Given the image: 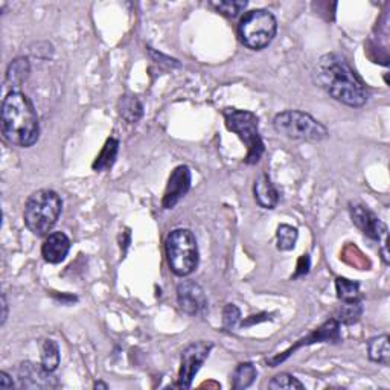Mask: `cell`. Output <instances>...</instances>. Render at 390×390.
I'll use <instances>...</instances> for the list:
<instances>
[{
	"label": "cell",
	"mask_w": 390,
	"mask_h": 390,
	"mask_svg": "<svg viewBox=\"0 0 390 390\" xmlns=\"http://www.w3.org/2000/svg\"><path fill=\"white\" fill-rule=\"evenodd\" d=\"M316 79L328 95L349 107H363L369 100L365 83L354 72L347 58L335 52L318 60Z\"/></svg>",
	"instance_id": "6da1fadb"
},
{
	"label": "cell",
	"mask_w": 390,
	"mask_h": 390,
	"mask_svg": "<svg viewBox=\"0 0 390 390\" xmlns=\"http://www.w3.org/2000/svg\"><path fill=\"white\" fill-rule=\"evenodd\" d=\"M2 135L8 144L29 148L40 137L39 114L34 104L20 90L10 92L2 104Z\"/></svg>",
	"instance_id": "7a4b0ae2"
},
{
	"label": "cell",
	"mask_w": 390,
	"mask_h": 390,
	"mask_svg": "<svg viewBox=\"0 0 390 390\" xmlns=\"http://www.w3.org/2000/svg\"><path fill=\"white\" fill-rule=\"evenodd\" d=\"M63 201L52 189H39L32 192L25 203L23 221L35 236H48L61 215Z\"/></svg>",
	"instance_id": "3957f363"
},
{
	"label": "cell",
	"mask_w": 390,
	"mask_h": 390,
	"mask_svg": "<svg viewBox=\"0 0 390 390\" xmlns=\"http://www.w3.org/2000/svg\"><path fill=\"white\" fill-rule=\"evenodd\" d=\"M166 261L177 276H189L199 265L197 239L189 229H175L165 241Z\"/></svg>",
	"instance_id": "277c9868"
},
{
	"label": "cell",
	"mask_w": 390,
	"mask_h": 390,
	"mask_svg": "<svg viewBox=\"0 0 390 390\" xmlns=\"http://www.w3.org/2000/svg\"><path fill=\"white\" fill-rule=\"evenodd\" d=\"M223 116L226 126L230 131H234L247 147L246 163L255 165L261 161L264 154V142L260 135V119L255 113L249 110L224 109Z\"/></svg>",
	"instance_id": "5b68a950"
},
{
	"label": "cell",
	"mask_w": 390,
	"mask_h": 390,
	"mask_svg": "<svg viewBox=\"0 0 390 390\" xmlns=\"http://www.w3.org/2000/svg\"><path fill=\"white\" fill-rule=\"evenodd\" d=\"M273 127L279 135L292 140L322 142L330 136L328 128L321 121L300 110H285L278 113L273 119Z\"/></svg>",
	"instance_id": "8992f818"
},
{
	"label": "cell",
	"mask_w": 390,
	"mask_h": 390,
	"mask_svg": "<svg viewBox=\"0 0 390 390\" xmlns=\"http://www.w3.org/2000/svg\"><path fill=\"white\" fill-rule=\"evenodd\" d=\"M278 22L267 10H253L243 15L238 25L239 39L252 51H261L267 48L276 37Z\"/></svg>",
	"instance_id": "52a82bcc"
},
{
	"label": "cell",
	"mask_w": 390,
	"mask_h": 390,
	"mask_svg": "<svg viewBox=\"0 0 390 390\" xmlns=\"http://www.w3.org/2000/svg\"><path fill=\"white\" fill-rule=\"evenodd\" d=\"M349 214L352 218V223L356 224L363 234L369 236L370 239H375V241L383 246L381 252H383V258L386 264H389L387 226L368 206L360 205V203H351Z\"/></svg>",
	"instance_id": "ba28073f"
},
{
	"label": "cell",
	"mask_w": 390,
	"mask_h": 390,
	"mask_svg": "<svg viewBox=\"0 0 390 390\" xmlns=\"http://www.w3.org/2000/svg\"><path fill=\"white\" fill-rule=\"evenodd\" d=\"M214 348L212 342H194L188 348L182 352V365L179 372V387L182 389H189L192 381L197 375V372L203 366V363L206 361L209 354Z\"/></svg>",
	"instance_id": "9c48e42d"
},
{
	"label": "cell",
	"mask_w": 390,
	"mask_h": 390,
	"mask_svg": "<svg viewBox=\"0 0 390 390\" xmlns=\"http://www.w3.org/2000/svg\"><path fill=\"white\" fill-rule=\"evenodd\" d=\"M15 387L19 389H55L58 379L54 372L44 369L41 363L23 361L15 368Z\"/></svg>",
	"instance_id": "30bf717a"
},
{
	"label": "cell",
	"mask_w": 390,
	"mask_h": 390,
	"mask_svg": "<svg viewBox=\"0 0 390 390\" xmlns=\"http://www.w3.org/2000/svg\"><path fill=\"white\" fill-rule=\"evenodd\" d=\"M177 304L184 314L201 317L208 313V297L199 283L183 281L177 285Z\"/></svg>",
	"instance_id": "8fae6325"
},
{
	"label": "cell",
	"mask_w": 390,
	"mask_h": 390,
	"mask_svg": "<svg viewBox=\"0 0 390 390\" xmlns=\"http://www.w3.org/2000/svg\"><path fill=\"white\" fill-rule=\"evenodd\" d=\"M340 340V323L335 321V318H330V321L325 322L321 328L309 334L305 339L299 340V343H296L295 347H291L290 349H287L285 352H282L281 356L273 357L269 360V363L271 365V368H276L279 363L285 361L292 352H295L297 348L304 347V344H313V343H322V342H339Z\"/></svg>",
	"instance_id": "7c38bea8"
},
{
	"label": "cell",
	"mask_w": 390,
	"mask_h": 390,
	"mask_svg": "<svg viewBox=\"0 0 390 390\" xmlns=\"http://www.w3.org/2000/svg\"><path fill=\"white\" fill-rule=\"evenodd\" d=\"M191 170L189 166L180 165L177 166L175 170L171 173L170 180H168L166 189L163 194L162 206L165 209H173L175 208L177 203H179L188 191L191 189Z\"/></svg>",
	"instance_id": "4fadbf2b"
},
{
	"label": "cell",
	"mask_w": 390,
	"mask_h": 390,
	"mask_svg": "<svg viewBox=\"0 0 390 390\" xmlns=\"http://www.w3.org/2000/svg\"><path fill=\"white\" fill-rule=\"evenodd\" d=\"M70 250V239L65 232H52L41 246V256L49 264H60Z\"/></svg>",
	"instance_id": "5bb4252c"
},
{
	"label": "cell",
	"mask_w": 390,
	"mask_h": 390,
	"mask_svg": "<svg viewBox=\"0 0 390 390\" xmlns=\"http://www.w3.org/2000/svg\"><path fill=\"white\" fill-rule=\"evenodd\" d=\"M255 200L262 209H274L279 203V191L273 184L270 177L267 174H261L253 184Z\"/></svg>",
	"instance_id": "9a60e30c"
},
{
	"label": "cell",
	"mask_w": 390,
	"mask_h": 390,
	"mask_svg": "<svg viewBox=\"0 0 390 390\" xmlns=\"http://www.w3.org/2000/svg\"><path fill=\"white\" fill-rule=\"evenodd\" d=\"M31 72V65L29 60L26 57H19L13 60L10 66L6 69V76H5V84L8 87L13 88V92H15V88H19L26 79H28Z\"/></svg>",
	"instance_id": "2e32d148"
},
{
	"label": "cell",
	"mask_w": 390,
	"mask_h": 390,
	"mask_svg": "<svg viewBox=\"0 0 390 390\" xmlns=\"http://www.w3.org/2000/svg\"><path fill=\"white\" fill-rule=\"evenodd\" d=\"M119 153V140L110 137L105 142V145L102 148V152L100 153V156L96 157V161L93 162L92 168L93 171L96 173H102V171H107L116 162V157Z\"/></svg>",
	"instance_id": "e0dca14e"
},
{
	"label": "cell",
	"mask_w": 390,
	"mask_h": 390,
	"mask_svg": "<svg viewBox=\"0 0 390 390\" xmlns=\"http://www.w3.org/2000/svg\"><path fill=\"white\" fill-rule=\"evenodd\" d=\"M368 352L369 358L379 365L389 366L390 365V344H389V335L383 334L374 337L368 342Z\"/></svg>",
	"instance_id": "ac0fdd59"
},
{
	"label": "cell",
	"mask_w": 390,
	"mask_h": 390,
	"mask_svg": "<svg viewBox=\"0 0 390 390\" xmlns=\"http://www.w3.org/2000/svg\"><path fill=\"white\" fill-rule=\"evenodd\" d=\"M118 109L121 116L128 123L137 122L142 118V114H144V105H142V102L136 96H131V95H126L121 98Z\"/></svg>",
	"instance_id": "d6986e66"
},
{
	"label": "cell",
	"mask_w": 390,
	"mask_h": 390,
	"mask_svg": "<svg viewBox=\"0 0 390 390\" xmlns=\"http://www.w3.org/2000/svg\"><path fill=\"white\" fill-rule=\"evenodd\" d=\"M258 377V370H256L253 363H241L238 365V368L234 372V389L243 390L250 387L253 384V381Z\"/></svg>",
	"instance_id": "ffe728a7"
},
{
	"label": "cell",
	"mask_w": 390,
	"mask_h": 390,
	"mask_svg": "<svg viewBox=\"0 0 390 390\" xmlns=\"http://www.w3.org/2000/svg\"><path fill=\"white\" fill-rule=\"evenodd\" d=\"M335 291H337V297H339L342 302H354V300H358L360 297L358 282H354L344 278L335 279Z\"/></svg>",
	"instance_id": "44dd1931"
},
{
	"label": "cell",
	"mask_w": 390,
	"mask_h": 390,
	"mask_svg": "<svg viewBox=\"0 0 390 390\" xmlns=\"http://www.w3.org/2000/svg\"><path fill=\"white\" fill-rule=\"evenodd\" d=\"M363 314V305L360 300H354V302H343V305L337 311V316L334 317L337 322L342 323H356L360 321V317Z\"/></svg>",
	"instance_id": "7402d4cb"
},
{
	"label": "cell",
	"mask_w": 390,
	"mask_h": 390,
	"mask_svg": "<svg viewBox=\"0 0 390 390\" xmlns=\"http://www.w3.org/2000/svg\"><path fill=\"white\" fill-rule=\"evenodd\" d=\"M41 365L44 369L55 372L60 366V348L54 340H44L41 347Z\"/></svg>",
	"instance_id": "603a6c76"
},
{
	"label": "cell",
	"mask_w": 390,
	"mask_h": 390,
	"mask_svg": "<svg viewBox=\"0 0 390 390\" xmlns=\"http://www.w3.org/2000/svg\"><path fill=\"white\" fill-rule=\"evenodd\" d=\"M299 238V230L290 224H281L276 232L278 249L282 252H288L295 249Z\"/></svg>",
	"instance_id": "cb8c5ba5"
},
{
	"label": "cell",
	"mask_w": 390,
	"mask_h": 390,
	"mask_svg": "<svg viewBox=\"0 0 390 390\" xmlns=\"http://www.w3.org/2000/svg\"><path fill=\"white\" fill-rule=\"evenodd\" d=\"M269 389L273 390H304L305 386L300 381L290 374H279L273 377V379L269 383Z\"/></svg>",
	"instance_id": "d4e9b609"
},
{
	"label": "cell",
	"mask_w": 390,
	"mask_h": 390,
	"mask_svg": "<svg viewBox=\"0 0 390 390\" xmlns=\"http://www.w3.org/2000/svg\"><path fill=\"white\" fill-rule=\"evenodd\" d=\"M212 5H214L221 14L232 17L234 19V17L246 10L247 2H244V0H227V2H214Z\"/></svg>",
	"instance_id": "484cf974"
},
{
	"label": "cell",
	"mask_w": 390,
	"mask_h": 390,
	"mask_svg": "<svg viewBox=\"0 0 390 390\" xmlns=\"http://www.w3.org/2000/svg\"><path fill=\"white\" fill-rule=\"evenodd\" d=\"M239 318H241V311L239 308L234 304H227L224 311H223V325L227 331H232L239 323Z\"/></svg>",
	"instance_id": "4316f807"
},
{
	"label": "cell",
	"mask_w": 390,
	"mask_h": 390,
	"mask_svg": "<svg viewBox=\"0 0 390 390\" xmlns=\"http://www.w3.org/2000/svg\"><path fill=\"white\" fill-rule=\"evenodd\" d=\"M15 387V381L5 370L0 372V389H13Z\"/></svg>",
	"instance_id": "83f0119b"
},
{
	"label": "cell",
	"mask_w": 390,
	"mask_h": 390,
	"mask_svg": "<svg viewBox=\"0 0 390 390\" xmlns=\"http://www.w3.org/2000/svg\"><path fill=\"white\" fill-rule=\"evenodd\" d=\"M308 270H309V258H308V255H304L302 260H299L297 271L295 274V278H299V276H302V274H307Z\"/></svg>",
	"instance_id": "f1b7e54d"
},
{
	"label": "cell",
	"mask_w": 390,
	"mask_h": 390,
	"mask_svg": "<svg viewBox=\"0 0 390 390\" xmlns=\"http://www.w3.org/2000/svg\"><path fill=\"white\" fill-rule=\"evenodd\" d=\"M8 318V302H6V297L5 295H2V321H0V325H5Z\"/></svg>",
	"instance_id": "f546056e"
},
{
	"label": "cell",
	"mask_w": 390,
	"mask_h": 390,
	"mask_svg": "<svg viewBox=\"0 0 390 390\" xmlns=\"http://www.w3.org/2000/svg\"><path fill=\"white\" fill-rule=\"evenodd\" d=\"M95 387H96V389H98V387H101V389H105V390L109 389V386H107V384H104V383H101V381H100V383H96Z\"/></svg>",
	"instance_id": "4dcf8cb0"
}]
</instances>
